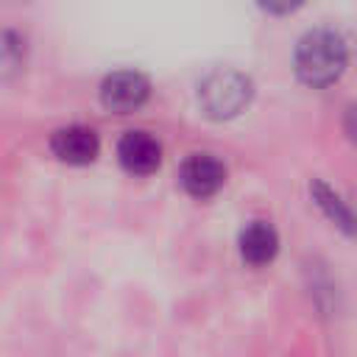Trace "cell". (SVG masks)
Returning <instances> with one entry per match:
<instances>
[{
	"label": "cell",
	"mask_w": 357,
	"mask_h": 357,
	"mask_svg": "<svg viewBox=\"0 0 357 357\" xmlns=\"http://www.w3.org/2000/svg\"><path fill=\"white\" fill-rule=\"evenodd\" d=\"M346 67V42L332 28L307 31L296 45V73L304 84L326 86Z\"/></svg>",
	"instance_id": "obj_1"
},
{
	"label": "cell",
	"mask_w": 357,
	"mask_h": 357,
	"mask_svg": "<svg viewBox=\"0 0 357 357\" xmlns=\"http://www.w3.org/2000/svg\"><path fill=\"white\" fill-rule=\"evenodd\" d=\"M251 98V81L234 70H218L201 84V103L209 117H234Z\"/></svg>",
	"instance_id": "obj_2"
},
{
	"label": "cell",
	"mask_w": 357,
	"mask_h": 357,
	"mask_svg": "<svg viewBox=\"0 0 357 357\" xmlns=\"http://www.w3.org/2000/svg\"><path fill=\"white\" fill-rule=\"evenodd\" d=\"M148 92H151L148 78L134 70L112 73L100 84V100L112 112H131V109L142 106L148 100Z\"/></svg>",
	"instance_id": "obj_3"
},
{
	"label": "cell",
	"mask_w": 357,
	"mask_h": 357,
	"mask_svg": "<svg viewBox=\"0 0 357 357\" xmlns=\"http://www.w3.org/2000/svg\"><path fill=\"white\" fill-rule=\"evenodd\" d=\"M178 181L181 187L195 195V198H209L220 190V184L226 181V167L223 162H218L215 156L209 153H195L190 156L184 165H181V173H178Z\"/></svg>",
	"instance_id": "obj_4"
},
{
	"label": "cell",
	"mask_w": 357,
	"mask_h": 357,
	"mask_svg": "<svg viewBox=\"0 0 357 357\" xmlns=\"http://www.w3.org/2000/svg\"><path fill=\"white\" fill-rule=\"evenodd\" d=\"M50 148L53 153L61 159V162H70V165H86L98 156V134L92 128H84V126H67V128H59L50 139Z\"/></svg>",
	"instance_id": "obj_5"
},
{
	"label": "cell",
	"mask_w": 357,
	"mask_h": 357,
	"mask_svg": "<svg viewBox=\"0 0 357 357\" xmlns=\"http://www.w3.org/2000/svg\"><path fill=\"white\" fill-rule=\"evenodd\" d=\"M117 156H120L126 170H131V173H151L162 162V145L148 131H128L120 139V145H117Z\"/></svg>",
	"instance_id": "obj_6"
},
{
	"label": "cell",
	"mask_w": 357,
	"mask_h": 357,
	"mask_svg": "<svg viewBox=\"0 0 357 357\" xmlns=\"http://www.w3.org/2000/svg\"><path fill=\"white\" fill-rule=\"evenodd\" d=\"M276 248H279V237L273 231V226L262 223V220H254L251 226L243 229L240 234V254L245 262L251 265H265L276 257Z\"/></svg>",
	"instance_id": "obj_7"
},
{
	"label": "cell",
	"mask_w": 357,
	"mask_h": 357,
	"mask_svg": "<svg viewBox=\"0 0 357 357\" xmlns=\"http://www.w3.org/2000/svg\"><path fill=\"white\" fill-rule=\"evenodd\" d=\"M25 64V42L14 31H0V81L17 75Z\"/></svg>",
	"instance_id": "obj_8"
},
{
	"label": "cell",
	"mask_w": 357,
	"mask_h": 357,
	"mask_svg": "<svg viewBox=\"0 0 357 357\" xmlns=\"http://www.w3.org/2000/svg\"><path fill=\"white\" fill-rule=\"evenodd\" d=\"M315 195H318V198H321V204L329 209V215H332L335 220H340V226H343V229H349V220H351V218H349L346 206L337 201V195L332 198V192H329L326 187H321V184H315Z\"/></svg>",
	"instance_id": "obj_9"
}]
</instances>
